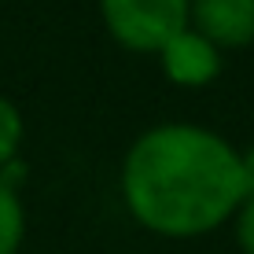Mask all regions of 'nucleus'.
Masks as SVG:
<instances>
[{
	"label": "nucleus",
	"mask_w": 254,
	"mask_h": 254,
	"mask_svg": "<svg viewBox=\"0 0 254 254\" xmlns=\"http://www.w3.org/2000/svg\"><path fill=\"white\" fill-rule=\"evenodd\" d=\"M243 159V181H247V195H254V147L240 155Z\"/></svg>",
	"instance_id": "8"
},
{
	"label": "nucleus",
	"mask_w": 254,
	"mask_h": 254,
	"mask_svg": "<svg viewBox=\"0 0 254 254\" xmlns=\"http://www.w3.org/2000/svg\"><path fill=\"white\" fill-rule=\"evenodd\" d=\"M155 56L162 63V74L181 89H203L221 74V48L191 26L173 33Z\"/></svg>",
	"instance_id": "3"
},
{
	"label": "nucleus",
	"mask_w": 254,
	"mask_h": 254,
	"mask_svg": "<svg viewBox=\"0 0 254 254\" xmlns=\"http://www.w3.org/2000/svg\"><path fill=\"white\" fill-rule=\"evenodd\" d=\"M236 240L243 254H254V195H247L243 206L236 210Z\"/></svg>",
	"instance_id": "7"
},
{
	"label": "nucleus",
	"mask_w": 254,
	"mask_h": 254,
	"mask_svg": "<svg viewBox=\"0 0 254 254\" xmlns=\"http://www.w3.org/2000/svg\"><path fill=\"white\" fill-rule=\"evenodd\" d=\"M188 26L217 48H243L254 41V0H188Z\"/></svg>",
	"instance_id": "4"
},
{
	"label": "nucleus",
	"mask_w": 254,
	"mask_h": 254,
	"mask_svg": "<svg viewBox=\"0 0 254 254\" xmlns=\"http://www.w3.org/2000/svg\"><path fill=\"white\" fill-rule=\"evenodd\" d=\"M107 33L129 52H159L188 26V0H100Z\"/></svg>",
	"instance_id": "2"
},
{
	"label": "nucleus",
	"mask_w": 254,
	"mask_h": 254,
	"mask_svg": "<svg viewBox=\"0 0 254 254\" xmlns=\"http://www.w3.org/2000/svg\"><path fill=\"white\" fill-rule=\"evenodd\" d=\"M22 236H26V214L19 191L0 181V254H19Z\"/></svg>",
	"instance_id": "5"
},
{
	"label": "nucleus",
	"mask_w": 254,
	"mask_h": 254,
	"mask_svg": "<svg viewBox=\"0 0 254 254\" xmlns=\"http://www.w3.org/2000/svg\"><path fill=\"white\" fill-rule=\"evenodd\" d=\"M122 195L147 232L191 240L214 232L243 206V159L210 129L185 122L155 126L129 147Z\"/></svg>",
	"instance_id": "1"
},
{
	"label": "nucleus",
	"mask_w": 254,
	"mask_h": 254,
	"mask_svg": "<svg viewBox=\"0 0 254 254\" xmlns=\"http://www.w3.org/2000/svg\"><path fill=\"white\" fill-rule=\"evenodd\" d=\"M19 144H22V115L7 96H0V170L15 162Z\"/></svg>",
	"instance_id": "6"
}]
</instances>
